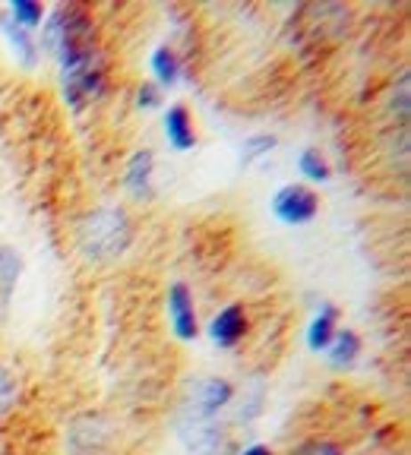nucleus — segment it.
I'll return each mask as SVG.
<instances>
[{"instance_id":"13","label":"nucleus","mask_w":411,"mask_h":455,"mask_svg":"<svg viewBox=\"0 0 411 455\" xmlns=\"http://www.w3.org/2000/svg\"><path fill=\"white\" fill-rule=\"evenodd\" d=\"M4 32H7V38H10V44L16 48V54L22 57V64L26 67H32L36 64V42H32V32H26L22 26H16L10 16H4Z\"/></svg>"},{"instance_id":"5","label":"nucleus","mask_w":411,"mask_h":455,"mask_svg":"<svg viewBox=\"0 0 411 455\" xmlns=\"http://www.w3.org/2000/svg\"><path fill=\"white\" fill-rule=\"evenodd\" d=\"M168 313H171V326L178 332V339L193 341L199 335L197 310H193V294L184 282H174L168 291Z\"/></svg>"},{"instance_id":"11","label":"nucleus","mask_w":411,"mask_h":455,"mask_svg":"<svg viewBox=\"0 0 411 455\" xmlns=\"http://www.w3.org/2000/svg\"><path fill=\"white\" fill-rule=\"evenodd\" d=\"M329 361H333V367H351V363L358 361V355H361V339H358V332H351V329H335L333 341H329Z\"/></svg>"},{"instance_id":"2","label":"nucleus","mask_w":411,"mask_h":455,"mask_svg":"<svg viewBox=\"0 0 411 455\" xmlns=\"http://www.w3.org/2000/svg\"><path fill=\"white\" fill-rule=\"evenodd\" d=\"M133 243V221L127 209L99 206L79 221V250L89 263H114Z\"/></svg>"},{"instance_id":"21","label":"nucleus","mask_w":411,"mask_h":455,"mask_svg":"<svg viewBox=\"0 0 411 455\" xmlns=\"http://www.w3.org/2000/svg\"><path fill=\"white\" fill-rule=\"evenodd\" d=\"M241 455H272V449H270V446H262V443H254V446H247Z\"/></svg>"},{"instance_id":"19","label":"nucleus","mask_w":411,"mask_h":455,"mask_svg":"<svg viewBox=\"0 0 411 455\" xmlns=\"http://www.w3.org/2000/svg\"><path fill=\"white\" fill-rule=\"evenodd\" d=\"M13 402H16V379L7 367H0V418L13 408Z\"/></svg>"},{"instance_id":"16","label":"nucleus","mask_w":411,"mask_h":455,"mask_svg":"<svg viewBox=\"0 0 411 455\" xmlns=\"http://www.w3.org/2000/svg\"><path fill=\"white\" fill-rule=\"evenodd\" d=\"M20 269H22V263H20V256H16V250L0 247V294H4V300L13 294Z\"/></svg>"},{"instance_id":"4","label":"nucleus","mask_w":411,"mask_h":455,"mask_svg":"<svg viewBox=\"0 0 411 455\" xmlns=\"http://www.w3.org/2000/svg\"><path fill=\"white\" fill-rule=\"evenodd\" d=\"M234 395V386L228 379H219V377H206L197 383L193 389V405H190V418L197 420H213L222 408L231 402Z\"/></svg>"},{"instance_id":"20","label":"nucleus","mask_w":411,"mask_h":455,"mask_svg":"<svg viewBox=\"0 0 411 455\" xmlns=\"http://www.w3.org/2000/svg\"><path fill=\"white\" fill-rule=\"evenodd\" d=\"M136 99H140V108H158L162 95H158V85L142 83V85H140V92H136Z\"/></svg>"},{"instance_id":"8","label":"nucleus","mask_w":411,"mask_h":455,"mask_svg":"<svg viewBox=\"0 0 411 455\" xmlns=\"http://www.w3.org/2000/svg\"><path fill=\"white\" fill-rule=\"evenodd\" d=\"M165 136H168L171 149L187 152L197 146V130H193L190 111L184 105H171L168 114H165Z\"/></svg>"},{"instance_id":"3","label":"nucleus","mask_w":411,"mask_h":455,"mask_svg":"<svg viewBox=\"0 0 411 455\" xmlns=\"http://www.w3.org/2000/svg\"><path fill=\"white\" fill-rule=\"evenodd\" d=\"M272 212L282 225H307L317 219L319 199L304 184H285L282 190L272 196Z\"/></svg>"},{"instance_id":"17","label":"nucleus","mask_w":411,"mask_h":455,"mask_svg":"<svg viewBox=\"0 0 411 455\" xmlns=\"http://www.w3.org/2000/svg\"><path fill=\"white\" fill-rule=\"evenodd\" d=\"M272 149H276V136H272V133H256V136H250V140L241 146V164H254L256 158L270 156Z\"/></svg>"},{"instance_id":"18","label":"nucleus","mask_w":411,"mask_h":455,"mask_svg":"<svg viewBox=\"0 0 411 455\" xmlns=\"http://www.w3.org/2000/svg\"><path fill=\"white\" fill-rule=\"evenodd\" d=\"M291 455H345V452H342V446H335L333 440H307L291 449Z\"/></svg>"},{"instance_id":"6","label":"nucleus","mask_w":411,"mask_h":455,"mask_svg":"<svg viewBox=\"0 0 411 455\" xmlns=\"http://www.w3.org/2000/svg\"><path fill=\"white\" fill-rule=\"evenodd\" d=\"M247 335V313L241 304H228L222 313H215L213 323H209V339L219 345V348H234L238 341Z\"/></svg>"},{"instance_id":"14","label":"nucleus","mask_w":411,"mask_h":455,"mask_svg":"<svg viewBox=\"0 0 411 455\" xmlns=\"http://www.w3.org/2000/svg\"><path fill=\"white\" fill-rule=\"evenodd\" d=\"M10 20H13L16 26L26 28V32H32V28L42 26L44 10H42V4H36V0H13V4H10Z\"/></svg>"},{"instance_id":"15","label":"nucleus","mask_w":411,"mask_h":455,"mask_svg":"<svg viewBox=\"0 0 411 455\" xmlns=\"http://www.w3.org/2000/svg\"><path fill=\"white\" fill-rule=\"evenodd\" d=\"M298 168H301V174H304L307 180H319V184L333 178V168H329L326 156H323V152H317V149H304V152H301Z\"/></svg>"},{"instance_id":"1","label":"nucleus","mask_w":411,"mask_h":455,"mask_svg":"<svg viewBox=\"0 0 411 455\" xmlns=\"http://www.w3.org/2000/svg\"><path fill=\"white\" fill-rule=\"evenodd\" d=\"M44 44L60 60L64 95L70 108L83 111L105 89V64L89 13L83 7H57L44 26Z\"/></svg>"},{"instance_id":"7","label":"nucleus","mask_w":411,"mask_h":455,"mask_svg":"<svg viewBox=\"0 0 411 455\" xmlns=\"http://www.w3.org/2000/svg\"><path fill=\"white\" fill-rule=\"evenodd\" d=\"M181 436H184L187 449L197 455H219L228 443L222 427H215L213 420H197V418H190L181 427Z\"/></svg>"},{"instance_id":"10","label":"nucleus","mask_w":411,"mask_h":455,"mask_svg":"<svg viewBox=\"0 0 411 455\" xmlns=\"http://www.w3.org/2000/svg\"><path fill=\"white\" fill-rule=\"evenodd\" d=\"M335 323H339V310L333 304H323V310L313 316L310 329H307V348L310 351H326L329 341L335 335Z\"/></svg>"},{"instance_id":"9","label":"nucleus","mask_w":411,"mask_h":455,"mask_svg":"<svg viewBox=\"0 0 411 455\" xmlns=\"http://www.w3.org/2000/svg\"><path fill=\"white\" fill-rule=\"evenodd\" d=\"M152 168H156V158H152L149 149L133 152V158L127 162V178H124V184H127V190L133 196L142 199L152 193Z\"/></svg>"},{"instance_id":"12","label":"nucleus","mask_w":411,"mask_h":455,"mask_svg":"<svg viewBox=\"0 0 411 455\" xmlns=\"http://www.w3.org/2000/svg\"><path fill=\"white\" fill-rule=\"evenodd\" d=\"M152 73H156L162 85H174V83H178V79H181V57H178V51L168 48V44L156 48V54H152Z\"/></svg>"}]
</instances>
